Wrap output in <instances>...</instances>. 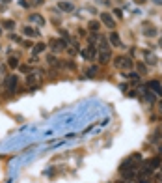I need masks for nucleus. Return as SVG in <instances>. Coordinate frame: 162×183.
Masks as SVG:
<instances>
[{"label":"nucleus","mask_w":162,"mask_h":183,"mask_svg":"<svg viewBox=\"0 0 162 183\" xmlns=\"http://www.w3.org/2000/svg\"><path fill=\"white\" fill-rule=\"evenodd\" d=\"M26 82H28V86L30 84H35V77L34 75H28V77H26Z\"/></svg>","instance_id":"5701e85b"},{"label":"nucleus","mask_w":162,"mask_h":183,"mask_svg":"<svg viewBox=\"0 0 162 183\" xmlns=\"http://www.w3.org/2000/svg\"><path fill=\"white\" fill-rule=\"evenodd\" d=\"M147 166H149L151 168V170H153V168H156V166H160V157H153L151 161H147Z\"/></svg>","instance_id":"9b49d317"},{"label":"nucleus","mask_w":162,"mask_h":183,"mask_svg":"<svg viewBox=\"0 0 162 183\" xmlns=\"http://www.w3.org/2000/svg\"><path fill=\"white\" fill-rule=\"evenodd\" d=\"M48 64H51V65H58L56 58H54V56H48Z\"/></svg>","instance_id":"b1692460"},{"label":"nucleus","mask_w":162,"mask_h":183,"mask_svg":"<svg viewBox=\"0 0 162 183\" xmlns=\"http://www.w3.org/2000/svg\"><path fill=\"white\" fill-rule=\"evenodd\" d=\"M153 2H155L156 6H162V0H153Z\"/></svg>","instance_id":"c756f323"},{"label":"nucleus","mask_w":162,"mask_h":183,"mask_svg":"<svg viewBox=\"0 0 162 183\" xmlns=\"http://www.w3.org/2000/svg\"><path fill=\"white\" fill-rule=\"evenodd\" d=\"M45 51V43H37V45H34V54H39V52Z\"/></svg>","instance_id":"f3484780"},{"label":"nucleus","mask_w":162,"mask_h":183,"mask_svg":"<svg viewBox=\"0 0 162 183\" xmlns=\"http://www.w3.org/2000/svg\"><path fill=\"white\" fill-rule=\"evenodd\" d=\"M58 8H60L62 11H73L75 10V4L69 2V0H64V2H58Z\"/></svg>","instance_id":"423d86ee"},{"label":"nucleus","mask_w":162,"mask_h":183,"mask_svg":"<svg viewBox=\"0 0 162 183\" xmlns=\"http://www.w3.org/2000/svg\"><path fill=\"white\" fill-rule=\"evenodd\" d=\"M114 15H116V17H119V19H121V17H123V13H121V10H114Z\"/></svg>","instance_id":"a878e982"},{"label":"nucleus","mask_w":162,"mask_h":183,"mask_svg":"<svg viewBox=\"0 0 162 183\" xmlns=\"http://www.w3.org/2000/svg\"><path fill=\"white\" fill-rule=\"evenodd\" d=\"M22 32H24V35H30V38H35V35H39V32L35 28H32V26H24L22 28Z\"/></svg>","instance_id":"1a4fd4ad"},{"label":"nucleus","mask_w":162,"mask_h":183,"mask_svg":"<svg viewBox=\"0 0 162 183\" xmlns=\"http://www.w3.org/2000/svg\"><path fill=\"white\" fill-rule=\"evenodd\" d=\"M134 176H136V172H134V170H125L123 172V177H127V180H130V177H134Z\"/></svg>","instance_id":"aec40b11"},{"label":"nucleus","mask_w":162,"mask_h":183,"mask_svg":"<svg viewBox=\"0 0 162 183\" xmlns=\"http://www.w3.org/2000/svg\"><path fill=\"white\" fill-rule=\"evenodd\" d=\"M97 2H101V4H110L108 0H97Z\"/></svg>","instance_id":"7c9ffc66"},{"label":"nucleus","mask_w":162,"mask_h":183,"mask_svg":"<svg viewBox=\"0 0 162 183\" xmlns=\"http://www.w3.org/2000/svg\"><path fill=\"white\" fill-rule=\"evenodd\" d=\"M108 58H110V52H108V51H102L101 54H99V62H101V64H106Z\"/></svg>","instance_id":"2eb2a0df"},{"label":"nucleus","mask_w":162,"mask_h":183,"mask_svg":"<svg viewBox=\"0 0 162 183\" xmlns=\"http://www.w3.org/2000/svg\"><path fill=\"white\" fill-rule=\"evenodd\" d=\"M82 54H84V58H86V60H91V58L95 56V47H89V49H86V51H84Z\"/></svg>","instance_id":"f8f14e48"},{"label":"nucleus","mask_w":162,"mask_h":183,"mask_svg":"<svg viewBox=\"0 0 162 183\" xmlns=\"http://www.w3.org/2000/svg\"><path fill=\"white\" fill-rule=\"evenodd\" d=\"M159 106H160V109H162V99H160V101H159Z\"/></svg>","instance_id":"473e14b6"},{"label":"nucleus","mask_w":162,"mask_h":183,"mask_svg":"<svg viewBox=\"0 0 162 183\" xmlns=\"http://www.w3.org/2000/svg\"><path fill=\"white\" fill-rule=\"evenodd\" d=\"M21 6H22V8H30V4L26 2V0H21Z\"/></svg>","instance_id":"bb28decb"},{"label":"nucleus","mask_w":162,"mask_h":183,"mask_svg":"<svg viewBox=\"0 0 162 183\" xmlns=\"http://www.w3.org/2000/svg\"><path fill=\"white\" fill-rule=\"evenodd\" d=\"M138 69H140L142 73H145V65H143V64H138Z\"/></svg>","instance_id":"cd10ccee"},{"label":"nucleus","mask_w":162,"mask_h":183,"mask_svg":"<svg viewBox=\"0 0 162 183\" xmlns=\"http://www.w3.org/2000/svg\"><path fill=\"white\" fill-rule=\"evenodd\" d=\"M129 79H130V80H134V82H138V80H140V75H138V73H130V75H129Z\"/></svg>","instance_id":"4be33fe9"},{"label":"nucleus","mask_w":162,"mask_h":183,"mask_svg":"<svg viewBox=\"0 0 162 183\" xmlns=\"http://www.w3.org/2000/svg\"><path fill=\"white\" fill-rule=\"evenodd\" d=\"M147 88L155 90V93H162V86H160V82H156V80H151V82L147 84Z\"/></svg>","instance_id":"9d476101"},{"label":"nucleus","mask_w":162,"mask_h":183,"mask_svg":"<svg viewBox=\"0 0 162 183\" xmlns=\"http://www.w3.org/2000/svg\"><path fill=\"white\" fill-rule=\"evenodd\" d=\"M2 26H4V28H8V30H13V28H15V21H4Z\"/></svg>","instance_id":"a211bd4d"},{"label":"nucleus","mask_w":162,"mask_h":183,"mask_svg":"<svg viewBox=\"0 0 162 183\" xmlns=\"http://www.w3.org/2000/svg\"><path fill=\"white\" fill-rule=\"evenodd\" d=\"M140 161H142V155H140V153L130 155L129 159H125L123 163H121L119 170H121V172H125V170H134V168H136V163H140Z\"/></svg>","instance_id":"f257e3e1"},{"label":"nucleus","mask_w":162,"mask_h":183,"mask_svg":"<svg viewBox=\"0 0 162 183\" xmlns=\"http://www.w3.org/2000/svg\"><path fill=\"white\" fill-rule=\"evenodd\" d=\"M145 99H147V103H149V105H153V103L156 101V97H155V93H147Z\"/></svg>","instance_id":"412c9836"},{"label":"nucleus","mask_w":162,"mask_h":183,"mask_svg":"<svg viewBox=\"0 0 162 183\" xmlns=\"http://www.w3.org/2000/svg\"><path fill=\"white\" fill-rule=\"evenodd\" d=\"M2 2H4V4H8V2H11V0H2Z\"/></svg>","instance_id":"72a5a7b5"},{"label":"nucleus","mask_w":162,"mask_h":183,"mask_svg":"<svg viewBox=\"0 0 162 183\" xmlns=\"http://www.w3.org/2000/svg\"><path fill=\"white\" fill-rule=\"evenodd\" d=\"M159 47H160V49H162V39H160V41H159Z\"/></svg>","instance_id":"2f4dec72"},{"label":"nucleus","mask_w":162,"mask_h":183,"mask_svg":"<svg viewBox=\"0 0 162 183\" xmlns=\"http://www.w3.org/2000/svg\"><path fill=\"white\" fill-rule=\"evenodd\" d=\"M99 26H101V24H99L97 21H89L88 28H89V30H93V32H97V30H99Z\"/></svg>","instance_id":"6ab92c4d"},{"label":"nucleus","mask_w":162,"mask_h":183,"mask_svg":"<svg viewBox=\"0 0 162 183\" xmlns=\"http://www.w3.org/2000/svg\"><path fill=\"white\" fill-rule=\"evenodd\" d=\"M21 71H22V73H26V71H28V65H26V64L21 65Z\"/></svg>","instance_id":"c85d7f7f"},{"label":"nucleus","mask_w":162,"mask_h":183,"mask_svg":"<svg viewBox=\"0 0 162 183\" xmlns=\"http://www.w3.org/2000/svg\"><path fill=\"white\" fill-rule=\"evenodd\" d=\"M97 73V67H89L88 69V75H95Z\"/></svg>","instance_id":"393cba45"},{"label":"nucleus","mask_w":162,"mask_h":183,"mask_svg":"<svg viewBox=\"0 0 162 183\" xmlns=\"http://www.w3.org/2000/svg\"><path fill=\"white\" fill-rule=\"evenodd\" d=\"M143 34H145L147 38H155V35H156V28H155V26H145V32H143Z\"/></svg>","instance_id":"4468645a"},{"label":"nucleus","mask_w":162,"mask_h":183,"mask_svg":"<svg viewBox=\"0 0 162 183\" xmlns=\"http://www.w3.org/2000/svg\"><path fill=\"white\" fill-rule=\"evenodd\" d=\"M116 65H118L119 69H125V71H129V69H132V60L127 56H121V58H116Z\"/></svg>","instance_id":"f03ea898"},{"label":"nucleus","mask_w":162,"mask_h":183,"mask_svg":"<svg viewBox=\"0 0 162 183\" xmlns=\"http://www.w3.org/2000/svg\"><path fill=\"white\" fill-rule=\"evenodd\" d=\"M101 21L108 26V28H116V21L112 19L110 13H101Z\"/></svg>","instance_id":"39448f33"},{"label":"nucleus","mask_w":162,"mask_h":183,"mask_svg":"<svg viewBox=\"0 0 162 183\" xmlns=\"http://www.w3.org/2000/svg\"><path fill=\"white\" fill-rule=\"evenodd\" d=\"M30 21H32V23H35V24H39V26L45 24V19L39 15V13H32V15H30Z\"/></svg>","instance_id":"0eeeda50"},{"label":"nucleus","mask_w":162,"mask_h":183,"mask_svg":"<svg viewBox=\"0 0 162 183\" xmlns=\"http://www.w3.org/2000/svg\"><path fill=\"white\" fill-rule=\"evenodd\" d=\"M110 43L114 47H121V38L118 35V32H112L110 34Z\"/></svg>","instance_id":"6e6552de"},{"label":"nucleus","mask_w":162,"mask_h":183,"mask_svg":"<svg viewBox=\"0 0 162 183\" xmlns=\"http://www.w3.org/2000/svg\"><path fill=\"white\" fill-rule=\"evenodd\" d=\"M142 183H147V180H142Z\"/></svg>","instance_id":"f704fd0d"},{"label":"nucleus","mask_w":162,"mask_h":183,"mask_svg":"<svg viewBox=\"0 0 162 183\" xmlns=\"http://www.w3.org/2000/svg\"><path fill=\"white\" fill-rule=\"evenodd\" d=\"M48 45H51L52 51L58 52V51H62V49H65V41H64V39H51Z\"/></svg>","instance_id":"20e7f679"},{"label":"nucleus","mask_w":162,"mask_h":183,"mask_svg":"<svg viewBox=\"0 0 162 183\" xmlns=\"http://www.w3.org/2000/svg\"><path fill=\"white\" fill-rule=\"evenodd\" d=\"M4 86H6L8 92H13L17 86V77L15 75H10V77H6V80H4Z\"/></svg>","instance_id":"7ed1b4c3"},{"label":"nucleus","mask_w":162,"mask_h":183,"mask_svg":"<svg viewBox=\"0 0 162 183\" xmlns=\"http://www.w3.org/2000/svg\"><path fill=\"white\" fill-rule=\"evenodd\" d=\"M145 60H147V64H149V65H155L156 64V56L153 54V52H149V51L145 52Z\"/></svg>","instance_id":"ddd939ff"},{"label":"nucleus","mask_w":162,"mask_h":183,"mask_svg":"<svg viewBox=\"0 0 162 183\" xmlns=\"http://www.w3.org/2000/svg\"><path fill=\"white\" fill-rule=\"evenodd\" d=\"M0 35H2V26H0Z\"/></svg>","instance_id":"c9c22d12"},{"label":"nucleus","mask_w":162,"mask_h":183,"mask_svg":"<svg viewBox=\"0 0 162 183\" xmlns=\"http://www.w3.org/2000/svg\"><path fill=\"white\" fill-rule=\"evenodd\" d=\"M8 65H10V67H17V65H19V58H17V56H10Z\"/></svg>","instance_id":"dca6fc26"}]
</instances>
